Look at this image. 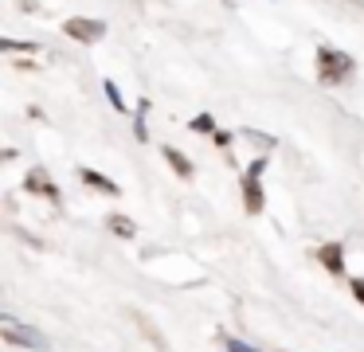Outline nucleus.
<instances>
[{
	"label": "nucleus",
	"instance_id": "f257e3e1",
	"mask_svg": "<svg viewBox=\"0 0 364 352\" xmlns=\"http://www.w3.org/2000/svg\"><path fill=\"white\" fill-rule=\"evenodd\" d=\"M348 75H353V59H348V55L333 51V47H321V51H317V82L321 86H341Z\"/></svg>",
	"mask_w": 364,
	"mask_h": 352
},
{
	"label": "nucleus",
	"instance_id": "f03ea898",
	"mask_svg": "<svg viewBox=\"0 0 364 352\" xmlns=\"http://www.w3.org/2000/svg\"><path fill=\"white\" fill-rule=\"evenodd\" d=\"M0 333H4V341L9 344H20V348H36V352H48L51 348V341L40 333V329H32V325H20L16 317H0Z\"/></svg>",
	"mask_w": 364,
	"mask_h": 352
},
{
	"label": "nucleus",
	"instance_id": "7ed1b4c3",
	"mask_svg": "<svg viewBox=\"0 0 364 352\" xmlns=\"http://www.w3.org/2000/svg\"><path fill=\"white\" fill-rule=\"evenodd\" d=\"M262 172H267V156L251 161V169L243 172V180H239V188H243V208L251 211V215H259V211L267 208V196H262Z\"/></svg>",
	"mask_w": 364,
	"mask_h": 352
},
{
	"label": "nucleus",
	"instance_id": "20e7f679",
	"mask_svg": "<svg viewBox=\"0 0 364 352\" xmlns=\"http://www.w3.org/2000/svg\"><path fill=\"white\" fill-rule=\"evenodd\" d=\"M63 31L71 39H79V43H98V39L106 36V23L102 20H87V16H71V20L63 23Z\"/></svg>",
	"mask_w": 364,
	"mask_h": 352
},
{
	"label": "nucleus",
	"instance_id": "39448f33",
	"mask_svg": "<svg viewBox=\"0 0 364 352\" xmlns=\"http://www.w3.org/2000/svg\"><path fill=\"white\" fill-rule=\"evenodd\" d=\"M24 192L43 196V200H51V203H63V196H59L55 180L48 176V169H28V176H24Z\"/></svg>",
	"mask_w": 364,
	"mask_h": 352
},
{
	"label": "nucleus",
	"instance_id": "423d86ee",
	"mask_svg": "<svg viewBox=\"0 0 364 352\" xmlns=\"http://www.w3.org/2000/svg\"><path fill=\"white\" fill-rule=\"evenodd\" d=\"M314 258L333 274V278H345V247H341V242H321Z\"/></svg>",
	"mask_w": 364,
	"mask_h": 352
},
{
	"label": "nucleus",
	"instance_id": "0eeeda50",
	"mask_svg": "<svg viewBox=\"0 0 364 352\" xmlns=\"http://www.w3.org/2000/svg\"><path fill=\"white\" fill-rule=\"evenodd\" d=\"M161 156H165V161H168V169H173L181 180H192V172H196V169H192V161L181 153V149H173V145H161Z\"/></svg>",
	"mask_w": 364,
	"mask_h": 352
},
{
	"label": "nucleus",
	"instance_id": "6e6552de",
	"mask_svg": "<svg viewBox=\"0 0 364 352\" xmlns=\"http://www.w3.org/2000/svg\"><path fill=\"white\" fill-rule=\"evenodd\" d=\"M79 180H82L87 188H95V192H106V196H118V192H122V188L114 184L110 176H102V172H95V169H79Z\"/></svg>",
	"mask_w": 364,
	"mask_h": 352
},
{
	"label": "nucleus",
	"instance_id": "1a4fd4ad",
	"mask_svg": "<svg viewBox=\"0 0 364 352\" xmlns=\"http://www.w3.org/2000/svg\"><path fill=\"white\" fill-rule=\"evenodd\" d=\"M106 227H110L114 235H122V239H134V235H137V227H134V219H129V215H110V219H106Z\"/></svg>",
	"mask_w": 364,
	"mask_h": 352
},
{
	"label": "nucleus",
	"instance_id": "9d476101",
	"mask_svg": "<svg viewBox=\"0 0 364 352\" xmlns=\"http://www.w3.org/2000/svg\"><path fill=\"white\" fill-rule=\"evenodd\" d=\"M239 137H247L251 145H259L262 153H270V149H278V141L270 137V133H259V129H239Z\"/></svg>",
	"mask_w": 364,
	"mask_h": 352
},
{
	"label": "nucleus",
	"instance_id": "9b49d317",
	"mask_svg": "<svg viewBox=\"0 0 364 352\" xmlns=\"http://www.w3.org/2000/svg\"><path fill=\"white\" fill-rule=\"evenodd\" d=\"M145 114H149V102L137 106V117H134V137L137 141H149V129H145Z\"/></svg>",
	"mask_w": 364,
	"mask_h": 352
},
{
	"label": "nucleus",
	"instance_id": "f8f14e48",
	"mask_svg": "<svg viewBox=\"0 0 364 352\" xmlns=\"http://www.w3.org/2000/svg\"><path fill=\"white\" fill-rule=\"evenodd\" d=\"M188 129H196V133H215L220 125H215L212 114H200V117H192V122H188Z\"/></svg>",
	"mask_w": 364,
	"mask_h": 352
},
{
	"label": "nucleus",
	"instance_id": "ddd939ff",
	"mask_svg": "<svg viewBox=\"0 0 364 352\" xmlns=\"http://www.w3.org/2000/svg\"><path fill=\"white\" fill-rule=\"evenodd\" d=\"M102 90H106V98H110V106L118 110V114H126V98H122V94H118V86H114L110 78H106V82H102Z\"/></svg>",
	"mask_w": 364,
	"mask_h": 352
},
{
	"label": "nucleus",
	"instance_id": "4468645a",
	"mask_svg": "<svg viewBox=\"0 0 364 352\" xmlns=\"http://www.w3.org/2000/svg\"><path fill=\"white\" fill-rule=\"evenodd\" d=\"M220 344H223L228 352H259L255 344H243V341H235V336H223V333H220Z\"/></svg>",
	"mask_w": 364,
	"mask_h": 352
},
{
	"label": "nucleus",
	"instance_id": "2eb2a0df",
	"mask_svg": "<svg viewBox=\"0 0 364 352\" xmlns=\"http://www.w3.org/2000/svg\"><path fill=\"white\" fill-rule=\"evenodd\" d=\"M137 325H141V329H145V341H149V344H157V348H165V336H161V333H157V329H153V325H149V321H145V317H137Z\"/></svg>",
	"mask_w": 364,
	"mask_h": 352
},
{
	"label": "nucleus",
	"instance_id": "dca6fc26",
	"mask_svg": "<svg viewBox=\"0 0 364 352\" xmlns=\"http://www.w3.org/2000/svg\"><path fill=\"white\" fill-rule=\"evenodd\" d=\"M0 47H4V51H40V47H36V43H20V39H0Z\"/></svg>",
	"mask_w": 364,
	"mask_h": 352
},
{
	"label": "nucleus",
	"instance_id": "f3484780",
	"mask_svg": "<svg viewBox=\"0 0 364 352\" xmlns=\"http://www.w3.org/2000/svg\"><path fill=\"white\" fill-rule=\"evenodd\" d=\"M348 286H353V297L364 305V278H348Z\"/></svg>",
	"mask_w": 364,
	"mask_h": 352
},
{
	"label": "nucleus",
	"instance_id": "a211bd4d",
	"mask_svg": "<svg viewBox=\"0 0 364 352\" xmlns=\"http://www.w3.org/2000/svg\"><path fill=\"white\" fill-rule=\"evenodd\" d=\"M212 141H215L220 149H228V145H231V133H228V129H215V133H212Z\"/></svg>",
	"mask_w": 364,
	"mask_h": 352
}]
</instances>
